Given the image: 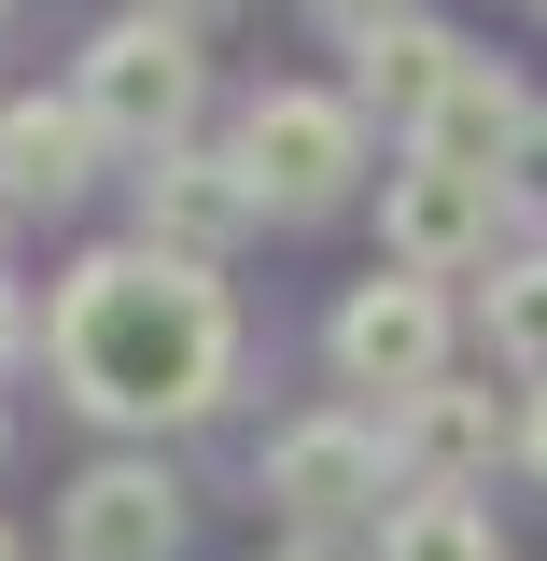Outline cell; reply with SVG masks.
<instances>
[{"mask_svg": "<svg viewBox=\"0 0 547 561\" xmlns=\"http://www.w3.org/2000/svg\"><path fill=\"white\" fill-rule=\"evenodd\" d=\"M43 351H57L70 408L84 421H197L225 408V379H239V309H225V280L210 267H169V253H84L57 280V309H43Z\"/></svg>", "mask_w": 547, "mask_h": 561, "instance_id": "cell-1", "label": "cell"}, {"mask_svg": "<svg viewBox=\"0 0 547 561\" xmlns=\"http://www.w3.org/2000/svg\"><path fill=\"white\" fill-rule=\"evenodd\" d=\"M70 99H84V127H99V140H127L140 169H155V154H183L210 70H197V43H183L169 14H113V28L84 43V70H70Z\"/></svg>", "mask_w": 547, "mask_h": 561, "instance_id": "cell-2", "label": "cell"}, {"mask_svg": "<svg viewBox=\"0 0 547 561\" xmlns=\"http://www.w3.org/2000/svg\"><path fill=\"white\" fill-rule=\"evenodd\" d=\"M225 154L253 169V197H267V210H338L351 183H365V113L323 99V84H267V99L239 113Z\"/></svg>", "mask_w": 547, "mask_h": 561, "instance_id": "cell-3", "label": "cell"}, {"mask_svg": "<svg viewBox=\"0 0 547 561\" xmlns=\"http://www.w3.org/2000/svg\"><path fill=\"white\" fill-rule=\"evenodd\" d=\"M323 351H338V379L351 393H379V408H408V393H435L449 379V295L435 280H351L338 295V323H323Z\"/></svg>", "mask_w": 547, "mask_h": 561, "instance_id": "cell-4", "label": "cell"}, {"mask_svg": "<svg viewBox=\"0 0 547 561\" xmlns=\"http://www.w3.org/2000/svg\"><path fill=\"white\" fill-rule=\"evenodd\" d=\"M379 491H394V435L379 421H295V435H267V505L323 548V534H351V519H379Z\"/></svg>", "mask_w": 547, "mask_h": 561, "instance_id": "cell-5", "label": "cell"}, {"mask_svg": "<svg viewBox=\"0 0 547 561\" xmlns=\"http://www.w3.org/2000/svg\"><path fill=\"white\" fill-rule=\"evenodd\" d=\"M267 225V197H253V169L239 154H155L140 169V253H169V267H225L239 239Z\"/></svg>", "mask_w": 547, "mask_h": 561, "instance_id": "cell-6", "label": "cell"}, {"mask_svg": "<svg viewBox=\"0 0 547 561\" xmlns=\"http://www.w3.org/2000/svg\"><path fill=\"white\" fill-rule=\"evenodd\" d=\"M491 210H505V183H478V169H394L379 183V239H394V267L408 280H449V267H478L491 253Z\"/></svg>", "mask_w": 547, "mask_h": 561, "instance_id": "cell-7", "label": "cell"}, {"mask_svg": "<svg viewBox=\"0 0 547 561\" xmlns=\"http://www.w3.org/2000/svg\"><path fill=\"white\" fill-rule=\"evenodd\" d=\"M183 548V491L169 463H84L57 505V561H169Z\"/></svg>", "mask_w": 547, "mask_h": 561, "instance_id": "cell-8", "label": "cell"}, {"mask_svg": "<svg viewBox=\"0 0 547 561\" xmlns=\"http://www.w3.org/2000/svg\"><path fill=\"white\" fill-rule=\"evenodd\" d=\"M520 140H534V99H520V70H505V57H478V70H464V84H449V99L408 127V154H421V169H478V183H505V154H520Z\"/></svg>", "mask_w": 547, "mask_h": 561, "instance_id": "cell-9", "label": "cell"}, {"mask_svg": "<svg viewBox=\"0 0 547 561\" xmlns=\"http://www.w3.org/2000/svg\"><path fill=\"white\" fill-rule=\"evenodd\" d=\"M394 463H408V491H478L505 463V408L464 393V379H435V393L394 408Z\"/></svg>", "mask_w": 547, "mask_h": 561, "instance_id": "cell-10", "label": "cell"}, {"mask_svg": "<svg viewBox=\"0 0 547 561\" xmlns=\"http://www.w3.org/2000/svg\"><path fill=\"white\" fill-rule=\"evenodd\" d=\"M464 70H478V43H464V28H435V14H394L379 43H351V113H408V127H421V113H435Z\"/></svg>", "mask_w": 547, "mask_h": 561, "instance_id": "cell-11", "label": "cell"}, {"mask_svg": "<svg viewBox=\"0 0 547 561\" xmlns=\"http://www.w3.org/2000/svg\"><path fill=\"white\" fill-rule=\"evenodd\" d=\"M84 169H99L84 99H14V113H0V197H14V210H70Z\"/></svg>", "mask_w": 547, "mask_h": 561, "instance_id": "cell-12", "label": "cell"}, {"mask_svg": "<svg viewBox=\"0 0 547 561\" xmlns=\"http://www.w3.org/2000/svg\"><path fill=\"white\" fill-rule=\"evenodd\" d=\"M379 561H505L478 491H408L394 519H379Z\"/></svg>", "mask_w": 547, "mask_h": 561, "instance_id": "cell-13", "label": "cell"}, {"mask_svg": "<svg viewBox=\"0 0 547 561\" xmlns=\"http://www.w3.org/2000/svg\"><path fill=\"white\" fill-rule=\"evenodd\" d=\"M491 351H505V365H547V253L491 267Z\"/></svg>", "mask_w": 547, "mask_h": 561, "instance_id": "cell-14", "label": "cell"}, {"mask_svg": "<svg viewBox=\"0 0 547 561\" xmlns=\"http://www.w3.org/2000/svg\"><path fill=\"white\" fill-rule=\"evenodd\" d=\"M505 197H520V210H534V225H547V113H534V140L505 154Z\"/></svg>", "mask_w": 547, "mask_h": 561, "instance_id": "cell-15", "label": "cell"}, {"mask_svg": "<svg viewBox=\"0 0 547 561\" xmlns=\"http://www.w3.org/2000/svg\"><path fill=\"white\" fill-rule=\"evenodd\" d=\"M309 14H323V28H351V43H379L394 14H421V0H309Z\"/></svg>", "mask_w": 547, "mask_h": 561, "instance_id": "cell-16", "label": "cell"}, {"mask_svg": "<svg viewBox=\"0 0 547 561\" xmlns=\"http://www.w3.org/2000/svg\"><path fill=\"white\" fill-rule=\"evenodd\" d=\"M29 351H43V323H29V295H14V280H0V379H14V365H29Z\"/></svg>", "mask_w": 547, "mask_h": 561, "instance_id": "cell-17", "label": "cell"}, {"mask_svg": "<svg viewBox=\"0 0 547 561\" xmlns=\"http://www.w3.org/2000/svg\"><path fill=\"white\" fill-rule=\"evenodd\" d=\"M520 463H534V478H547V393H534V421H520Z\"/></svg>", "mask_w": 547, "mask_h": 561, "instance_id": "cell-18", "label": "cell"}, {"mask_svg": "<svg viewBox=\"0 0 547 561\" xmlns=\"http://www.w3.org/2000/svg\"><path fill=\"white\" fill-rule=\"evenodd\" d=\"M140 14H169V28H197V14H225V0H140Z\"/></svg>", "mask_w": 547, "mask_h": 561, "instance_id": "cell-19", "label": "cell"}, {"mask_svg": "<svg viewBox=\"0 0 547 561\" xmlns=\"http://www.w3.org/2000/svg\"><path fill=\"white\" fill-rule=\"evenodd\" d=\"M0 267H14V197H0Z\"/></svg>", "mask_w": 547, "mask_h": 561, "instance_id": "cell-20", "label": "cell"}, {"mask_svg": "<svg viewBox=\"0 0 547 561\" xmlns=\"http://www.w3.org/2000/svg\"><path fill=\"white\" fill-rule=\"evenodd\" d=\"M281 561H338V548H281Z\"/></svg>", "mask_w": 547, "mask_h": 561, "instance_id": "cell-21", "label": "cell"}, {"mask_svg": "<svg viewBox=\"0 0 547 561\" xmlns=\"http://www.w3.org/2000/svg\"><path fill=\"white\" fill-rule=\"evenodd\" d=\"M0 561H29V548H14V534H0Z\"/></svg>", "mask_w": 547, "mask_h": 561, "instance_id": "cell-22", "label": "cell"}, {"mask_svg": "<svg viewBox=\"0 0 547 561\" xmlns=\"http://www.w3.org/2000/svg\"><path fill=\"white\" fill-rule=\"evenodd\" d=\"M0 14H14V0H0Z\"/></svg>", "mask_w": 547, "mask_h": 561, "instance_id": "cell-23", "label": "cell"}]
</instances>
